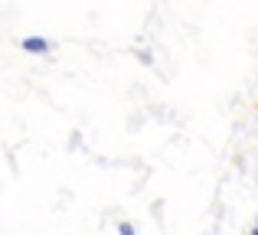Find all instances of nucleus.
Instances as JSON below:
<instances>
[{
  "label": "nucleus",
  "instance_id": "7ed1b4c3",
  "mask_svg": "<svg viewBox=\"0 0 258 235\" xmlns=\"http://www.w3.org/2000/svg\"><path fill=\"white\" fill-rule=\"evenodd\" d=\"M252 235H258V225H255V229H252Z\"/></svg>",
  "mask_w": 258,
  "mask_h": 235
},
{
  "label": "nucleus",
  "instance_id": "f03ea898",
  "mask_svg": "<svg viewBox=\"0 0 258 235\" xmlns=\"http://www.w3.org/2000/svg\"><path fill=\"white\" fill-rule=\"evenodd\" d=\"M121 235H134V229H131L127 222H121Z\"/></svg>",
  "mask_w": 258,
  "mask_h": 235
},
{
  "label": "nucleus",
  "instance_id": "f257e3e1",
  "mask_svg": "<svg viewBox=\"0 0 258 235\" xmlns=\"http://www.w3.org/2000/svg\"><path fill=\"white\" fill-rule=\"evenodd\" d=\"M23 49L33 52V56H46V52H49V39H46V36H26Z\"/></svg>",
  "mask_w": 258,
  "mask_h": 235
}]
</instances>
